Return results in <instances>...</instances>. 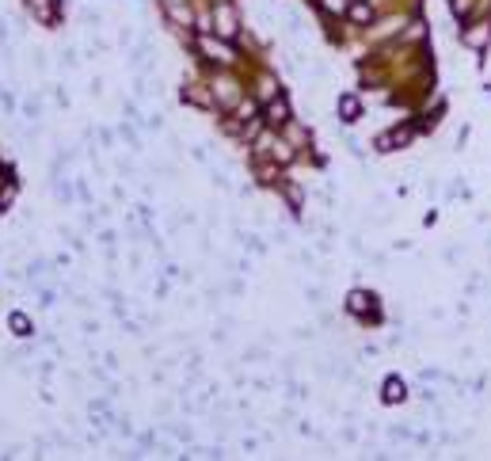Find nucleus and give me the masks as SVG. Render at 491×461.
I'll use <instances>...</instances> for the list:
<instances>
[{
    "instance_id": "obj_1",
    "label": "nucleus",
    "mask_w": 491,
    "mask_h": 461,
    "mask_svg": "<svg viewBox=\"0 0 491 461\" xmlns=\"http://www.w3.org/2000/svg\"><path fill=\"white\" fill-rule=\"evenodd\" d=\"M213 31L221 35V39H232L236 31H240V20H236V12L229 4H217V12H213Z\"/></svg>"
},
{
    "instance_id": "obj_2",
    "label": "nucleus",
    "mask_w": 491,
    "mask_h": 461,
    "mask_svg": "<svg viewBox=\"0 0 491 461\" xmlns=\"http://www.w3.org/2000/svg\"><path fill=\"white\" fill-rule=\"evenodd\" d=\"M198 50H202L210 61H221V65H229V61H232V50H229V46L217 42V39H210V35H202V39H198Z\"/></svg>"
},
{
    "instance_id": "obj_3",
    "label": "nucleus",
    "mask_w": 491,
    "mask_h": 461,
    "mask_svg": "<svg viewBox=\"0 0 491 461\" xmlns=\"http://www.w3.org/2000/svg\"><path fill=\"white\" fill-rule=\"evenodd\" d=\"M164 8H168V20H172V23H191L194 20V16H191V8H187L183 4V0H164Z\"/></svg>"
},
{
    "instance_id": "obj_4",
    "label": "nucleus",
    "mask_w": 491,
    "mask_h": 461,
    "mask_svg": "<svg viewBox=\"0 0 491 461\" xmlns=\"http://www.w3.org/2000/svg\"><path fill=\"white\" fill-rule=\"evenodd\" d=\"M267 122H271V126H286V122H290L286 99H275V103H271V107H267Z\"/></svg>"
},
{
    "instance_id": "obj_5",
    "label": "nucleus",
    "mask_w": 491,
    "mask_h": 461,
    "mask_svg": "<svg viewBox=\"0 0 491 461\" xmlns=\"http://www.w3.org/2000/svg\"><path fill=\"white\" fill-rule=\"evenodd\" d=\"M491 39V27H472V31H465V46H472V50H480V46H487Z\"/></svg>"
},
{
    "instance_id": "obj_6",
    "label": "nucleus",
    "mask_w": 491,
    "mask_h": 461,
    "mask_svg": "<svg viewBox=\"0 0 491 461\" xmlns=\"http://www.w3.org/2000/svg\"><path fill=\"white\" fill-rule=\"evenodd\" d=\"M347 305H351V313H358V316H362V313H373V297H370V294H362V290H354Z\"/></svg>"
},
{
    "instance_id": "obj_7",
    "label": "nucleus",
    "mask_w": 491,
    "mask_h": 461,
    "mask_svg": "<svg viewBox=\"0 0 491 461\" xmlns=\"http://www.w3.org/2000/svg\"><path fill=\"white\" fill-rule=\"evenodd\" d=\"M385 400H389V404L404 400V381H400V378H389V381H385Z\"/></svg>"
},
{
    "instance_id": "obj_8",
    "label": "nucleus",
    "mask_w": 491,
    "mask_h": 461,
    "mask_svg": "<svg viewBox=\"0 0 491 461\" xmlns=\"http://www.w3.org/2000/svg\"><path fill=\"white\" fill-rule=\"evenodd\" d=\"M187 99L198 103V107H213V96H210V92H202L198 84H191V88H187Z\"/></svg>"
},
{
    "instance_id": "obj_9",
    "label": "nucleus",
    "mask_w": 491,
    "mask_h": 461,
    "mask_svg": "<svg viewBox=\"0 0 491 461\" xmlns=\"http://www.w3.org/2000/svg\"><path fill=\"white\" fill-rule=\"evenodd\" d=\"M217 99H221V103H236V84L232 80H217Z\"/></svg>"
},
{
    "instance_id": "obj_10",
    "label": "nucleus",
    "mask_w": 491,
    "mask_h": 461,
    "mask_svg": "<svg viewBox=\"0 0 491 461\" xmlns=\"http://www.w3.org/2000/svg\"><path fill=\"white\" fill-rule=\"evenodd\" d=\"M351 20L354 23H370L373 20V8L370 4H351Z\"/></svg>"
},
{
    "instance_id": "obj_11",
    "label": "nucleus",
    "mask_w": 491,
    "mask_h": 461,
    "mask_svg": "<svg viewBox=\"0 0 491 461\" xmlns=\"http://www.w3.org/2000/svg\"><path fill=\"white\" fill-rule=\"evenodd\" d=\"M339 115H343L347 122H354V118H358V99H354V96H347L343 103H339Z\"/></svg>"
},
{
    "instance_id": "obj_12",
    "label": "nucleus",
    "mask_w": 491,
    "mask_h": 461,
    "mask_svg": "<svg viewBox=\"0 0 491 461\" xmlns=\"http://www.w3.org/2000/svg\"><path fill=\"white\" fill-rule=\"evenodd\" d=\"M408 141H411V130H396L392 137H381V145L389 149V145H408Z\"/></svg>"
},
{
    "instance_id": "obj_13",
    "label": "nucleus",
    "mask_w": 491,
    "mask_h": 461,
    "mask_svg": "<svg viewBox=\"0 0 491 461\" xmlns=\"http://www.w3.org/2000/svg\"><path fill=\"white\" fill-rule=\"evenodd\" d=\"M31 8L42 16V20H54V12H50V0H31Z\"/></svg>"
},
{
    "instance_id": "obj_14",
    "label": "nucleus",
    "mask_w": 491,
    "mask_h": 461,
    "mask_svg": "<svg viewBox=\"0 0 491 461\" xmlns=\"http://www.w3.org/2000/svg\"><path fill=\"white\" fill-rule=\"evenodd\" d=\"M453 12H457V16H468V12H472V0H453Z\"/></svg>"
}]
</instances>
